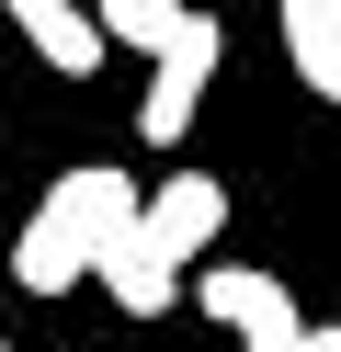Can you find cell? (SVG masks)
I'll return each instance as SVG.
<instances>
[{
	"label": "cell",
	"instance_id": "7a4b0ae2",
	"mask_svg": "<svg viewBox=\"0 0 341 352\" xmlns=\"http://www.w3.org/2000/svg\"><path fill=\"white\" fill-rule=\"evenodd\" d=\"M216 57H227V23H216V12H205L182 46H159L148 102H136V137H148V148H182V137H194V102L216 91Z\"/></svg>",
	"mask_w": 341,
	"mask_h": 352
},
{
	"label": "cell",
	"instance_id": "ba28073f",
	"mask_svg": "<svg viewBox=\"0 0 341 352\" xmlns=\"http://www.w3.org/2000/svg\"><path fill=\"white\" fill-rule=\"evenodd\" d=\"M91 12H103V34H114V46H136V57L182 46V34L205 23V12H182V0H91Z\"/></svg>",
	"mask_w": 341,
	"mask_h": 352
},
{
	"label": "cell",
	"instance_id": "277c9868",
	"mask_svg": "<svg viewBox=\"0 0 341 352\" xmlns=\"http://www.w3.org/2000/svg\"><path fill=\"white\" fill-rule=\"evenodd\" d=\"M0 12H12V34H23L57 80H91V69H103V46H114L91 0H0Z\"/></svg>",
	"mask_w": 341,
	"mask_h": 352
},
{
	"label": "cell",
	"instance_id": "3957f363",
	"mask_svg": "<svg viewBox=\"0 0 341 352\" xmlns=\"http://www.w3.org/2000/svg\"><path fill=\"white\" fill-rule=\"evenodd\" d=\"M91 273H103V296L125 307V318H159V307L182 296V261L159 250V239L136 228V216H125V228H103V250H91Z\"/></svg>",
	"mask_w": 341,
	"mask_h": 352
},
{
	"label": "cell",
	"instance_id": "9c48e42d",
	"mask_svg": "<svg viewBox=\"0 0 341 352\" xmlns=\"http://www.w3.org/2000/svg\"><path fill=\"white\" fill-rule=\"evenodd\" d=\"M239 352H318L307 318H273V329H239Z\"/></svg>",
	"mask_w": 341,
	"mask_h": 352
},
{
	"label": "cell",
	"instance_id": "52a82bcc",
	"mask_svg": "<svg viewBox=\"0 0 341 352\" xmlns=\"http://www.w3.org/2000/svg\"><path fill=\"white\" fill-rule=\"evenodd\" d=\"M285 12V57L318 102H341V0H273Z\"/></svg>",
	"mask_w": 341,
	"mask_h": 352
},
{
	"label": "cell",
	"instance_id": "30bf717a",
	"mask_svg": "<svg viewBox=\"0 0 341 352\" xmlns=\"http://www.w3.org/2000/svg\"><path fill=\"white\" fill-rule=\"evenodd\" d=\"M318 352H341V329H318Z\"/></svg>",
	"mask_w": 341,
	"mask_h": 352
},
{
	"label": "cell",
	"instance_id": "8992f818",
	"mask_svg": "<svg viewBox=\"0 0 341 352\" xmlns=\"http://www.w3.org/2000/svg\"><path fill=\"white\" fill-rule=\"evenodd\" d=\"M194 318H216V329H273V318H296V296L273 273H250V261H205L194 273Z\"/></svg>",
	"mask_w": 341,
	"mask_h": 352
},
{
	"label": "cell",
	"instance_id": "5b68a950",
	"mask_svg": "<svg viewBox=\"0 0 341 352\" xmlns=\"http://www.w3.org/2000/svg\"><path fill=\"white\" fill-rule=\"evenodd\" d=\"M136 228H148V239H159L171 261H194L205 239L227 228V182H216V170H171V182H159L148 205H136Z\"/></svg>",
	"mask_w": 341,
	"mask_h": 352
},
{
	"label": "cell",
	"instance_id": "6da1fadb",
	"mask_svg": "<svg viewBox=\"0 0 341 352\" xmlns=\"http://www.w3.org/2000/svg\"><path fill=\"white\" fill-rule=\"evenodd\" d=\"M136 205H148V193H136V170H114V160L57 170V182L34 193V216L12 228V284L23 296H68V284L91 273V250H103V228H125Z\"/></svg>",
	"mask_w": 341,
	"mask_h": 352
},
{
	"label": "cell",
	"instance_id": "8fae6325",
	"mask_svg": "<svg viewBox=\"0 0 341 352\" xmlns=\"http://www.w3.org/2000/svg\"><path fill=\"white\" fill-rule=\"evenodd\" d=\"M0 352H12V341H0Z\"/></svg>",
	"mask_w": 341,
	"mask_h": 352
}]
</instances>
